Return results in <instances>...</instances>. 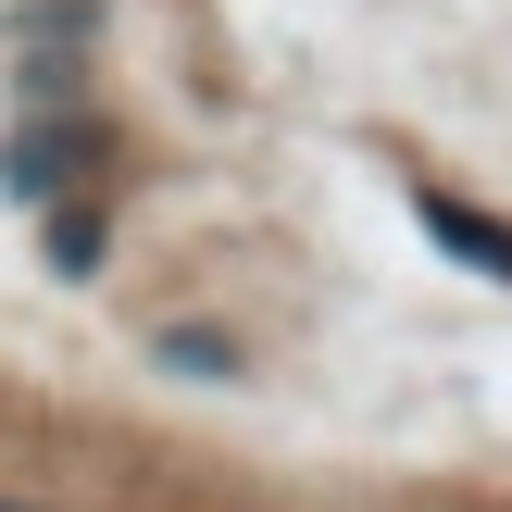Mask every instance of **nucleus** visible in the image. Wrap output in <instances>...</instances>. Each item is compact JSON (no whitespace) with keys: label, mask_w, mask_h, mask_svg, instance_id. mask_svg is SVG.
<instances>
[{"label":"nucleus","mask_w":512,"mask_h":512,"mask_svg":"<svg viewBox=\"0 0 512 512\" xmlns=\"http://www.w3.org/2000/svg\"><path fill=\"white\" fill-rule=\"evenodd\" d=\"M425 238H450L475 275H512V225H488L475 200H450V188H425Z\"/></svg>","instance_id":"f257e3e1"}]
</instances>
